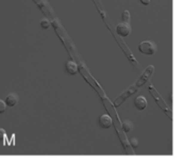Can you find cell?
Listing matches in <instances>:
<instances>
[{
    "mask_svg": "<svg viewBox=\"0 0 182 163\" xmlns=\"http://www.w3.org/2000/svg\"><path fill=\"white\" fill-rule=\"evenodd\" d=\"M5 134H7L5 130L3 129V128H0V141H2V140L4 139V138H5Z\"/></svg>",
    "mask_w": 182,
    "mask_h": 163,
    "instance_id": "obj_15",
    "label": "cell"
},
{
    "mask_svg": "<svg viewBox=\"0 0 182 163\" xmlns=\"http://www.w3.org/2000/svg\"><path fill=\"white\" fill-rule=\"evenodd\" d=\"M136 90H137V89H136L135 86H134V85H133V86H132V88H130L128 91H126V92H125L124 94H123V95H121V96H119V97L117 98L116 100H115V106H116V107H118V106L120 105L121 102L124 101V100H126L127 98L129 97V96H130V95H132V94H134V93L136 92Z\"/></svg>",
    "mask_w": 182,
    "mask_h": 163,
    "instance_id": "obj_4",
    "label": "cell"
},
{
    "mask_svg": "<svg viewBox=\"0 0 182 163\" xmlns=\"http://www.w3.org/2000/svg\"><path fill=\"white\" fill-rule=\"evenodd\" d=\"M134 106L137 110H144L147 106V100L143 96H137L134 100Z\"/></svg>",
    "mask_w": 182,
    "mask_h": 163,
    "instance_id": "obj_7",
    "label": "cell"
},
{
    "mask_svg": "<svg viewBox=\"0 0 182 163\" xmlns=\"http://www.w3.org/2000/svg\"><path fill=\"white\" fill-rule=\"evenodd\" d=\"M18 100H19L18 96H17L16 94H14V93H12V94L7 96L4 102H5V105L9 106V107H14L17 102H18Z\"/></svg>",
    "mask_w": 182,
    "mask_h": 163,
    "instance_id": "obj_8",
    "label": "cell"
},
{
    "mask_svg": "<svg viewBox=\"0 0 182 163\" xmlns=\"http://www.w3.org/2000/svg\"><path fill=\"white\" fill-rule=\"evenodd\" d=\"M121 17H123V20L125 22H129V20H130V13H129V11H124L123 14H121Z\"/></svg>",
    "mask_w": 182,
    "mask_h": 163,
    "instance_id": "obj_11",
    "label": "cell"
},
{
    "mask_svg": "<svg viewBox=\"0 0 182 163\" xmlns=\"http://www.w3.org/2000/svg\"><path fill=\"white\" fill-rule=\"evenodd\" d=\"M123 129L125 132H130L133 129V123L130 122V121H126V122L123 123Z\"/></svg>",
    "mask_w": 182,
    "mask_h": 163,
    "instance_id": "obj_10",
    "label": "cell"
},
{
    "mask_svg": "<svg viewBox=\"0 0 182 163\" xmlns=\"http://www.w3.org/2000/svg\"><path fill=\"white\" fill-rule=\"evenodd\" d=\"M138 49L141 51L142 54H153L157 50V46L153 42L151 41H145L142 42L140 46H138Z\"/></svg>",
    "mask_w": 182,
    "mask_h": 163,
    "instance_id": "obj_1",
    "label": "cell"
},
{
    "mask_svg": "<svg viewBox=\"0 0 182 163\" xmlns=\"http://www.w3.org/2000/svg\"><path fill=\"white\" fill-rule=\"evenodd\" d=\"M141 1L144 4H149V3H150V0H141Z\"/></svg>",
    "mask_w": 182,
    "mask_h": 163,
    "instance_id": "obj_16",
    "label": "cell"
},
{
    "mask_svg": "<svg viewBox=\"0 0 182 163\" xmlns=\"http://www.w3.org/2000/svg\"><path fill=\"white\" fill-rule=\"evenodd\" d=\"M66 71L71 75H76L78 71V65L74 61H69L66 63Z\"/></svg>",
    "mask_w": 182,
    "mask_h": 163,
    "instance_id": "obj_9",
    "label": "cell"
},
{
    "mask_svg": "<svg viewBox=\"0 0 182 163\" xmlns=\"http://www.w3.org/2000/svg\"><path fill=\"white\" fill-rule=\"evenodd\" d=\"M153 69H155V68H153V66L149 65L148 68L144 71V74H143V76L141 77V79H140V80L135 83V85H134V86H135L136 89H138V88H141L143 84H145V83L147 82V80L149 79V77L151 76V74L153 73Z\"/></svg>",
    "mask_w": 182,
    "mask_h": 163,
    "instance_id": "obj_2",
    "label": "cell"
},
{
    "mask_svg": "<svg viewBox=\"0 0 182 163\" xmlns=\"http://www.w3.org/2000/svg\"><path fill=\"white\" fill-rule=\"evenodd\" d=\"M41 26H42V28L47 29V28H49V26H50V22H49V20L47 19V18H44V19L41 22Z\"/></svg>",
    "mask_w": 182,
    "mask_h": 163,
    "instance_id": "obj_12",
    "label": "cell"
},
{
    "mask_svg": "<svg viewBox=\"0 0 182 163\" xmlns=\"http://www.w3.org/2000/svg\"><path fill=\"white\" fill-rule=\"evenodd\" d=\"M99 125L102 128H109L112 126V118L107 114H103L99 118Z\"/></svg>",
    "mask_w": 182,
    "mask_h": 163,
    "instance_id": "obj_6",
    "label": "cell"
},
{
    "mask_svg": "<svg viewBox=\"0 0 182 163\" xmlns=\"http://www.w3.org/2000/svg\"><path fill=\"white\" fill-rule=\"evenodd\" d=\"M5 108H7V105L5 102L3 101L2 99H0V113H3L5 111Z\"/></svg>",
    "mask_w": 182,
    "mask_h": 163,
    "instance_id": "obj_13",
    "label": "cell"
},
{
    "mask_svg": "<svg viewBox=\"0 0 182 163\" xmlns=\"http://www.w3.org/2000/svg\"><path fill=\"white\" fill-rule=\"evenodd\" d=\"M149 89H150V92H151V94H152V96L155 98V100L158 101V103L160 105V107L163 109V111H164V112H167L168 110H167V108H166L165 103L163 102V99L160 97V95H159L158 93H157V91H155V89H153L152 85H150V86H149Z\"/></svg>",
    "mask_w": 182,
    "mask_h": 163,
    "instance_id": "obj_5",
    "label": "cell"
},
{
    "mask_svg": "<svg viewBox=\"0 0 182 163\" xmlns=\"http://www.w3.org/2000/svg\"><path fill=\"white\" fill-rule=\"evenodd\" d=\"M130 31H131V27H130L129 22H123L116 27V32L120 36H127V35H129Z\"/></svg>",
    "mask_w": 182,
    "mask_h": 163,
    "instance_id": "obj_3",
    "label": "cell"
},
{
    "mask_svg": "<svg viewBox=\"0 0 182 163\" xmlns=\"http://www.w3.org/2000/svg\"><path fill=\"white\" fill-rule=\"evenodd\" d=\"M130 145H131L132 147H137V146H138V141H137V139L133 138V139L130 140Z\"/></svg>",
    "mask_w": 182,
    "mask_h": 163,
    "instance_id": "obj_14",
    "label": "cell"
}]
</instances>
